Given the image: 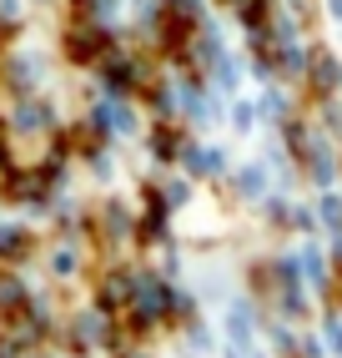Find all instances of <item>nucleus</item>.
Listing matches in <instances>:
<instances>
[{
	"label": "nucleus",
	"instance_id": "nucleus-1",
	"mask_svg": "<svg viewBox=\"0 0 342 358\" xmlns=\"http://www.w3.org/2000/svg\"><path fill=\"white\" fill-rule=\"evenodd\" d=\"M61 51H66L70 66H101V56H111V31L81 15L61 31Z\"/></svg>",
	"mask_w": 342,
	"mask_h": 358
},
{
	"label": "nucleus",
	"instance_id": "nucleus-2",
	"mask_svg": "<svg viewBox=\"0 0 342 358\" xmlns=\"http://www.w3.org/2000/svg\"><path fill=\"white\" fill-rule=\"evenodd\" d=\"M56 127H61V116H56V106L45 101V96H26V101H15L10 122H6V131H10V136H56Z\"/></svg>",
	"mask_w": 342,
	"mask_h": 358
},
{
	"label": "nucleus",
	"instance_id": "nucleus-3",
	"mask_svg": "<svg viewBox=\"0 0 342 358\" xmlns=\"http://www.w3.org/2000/svg\"><path fill=\"white\" fill-rule=\"evenodd\" d=\"M131 288H136V273H126V268L96 273V303H91V308H101L106 318H121V313L131 308Z\"/></svg>",
	"mask_w": 342,
	"mask_h": 358
},
{
	"label": "nucleus",
	"instance_id": "nucleus-4",
	"mask_svg": "<svg viewBox=\"0 0 342 358\" xmlns=\"http://www.w3.org/2000/svg\"><path fill=\"white\" fill-rule=\"evenodd\" d=\"M36 257V232L26 222H0V268H26Z\"/></svg>",
	"mask_w": 342,
	"mask_h": 358
},
{
	"label": "nucleus",
	"instance_id": "nucleus-5",
	"mask_svg": "<svg viewBox=\"0 0 342 358\" xmlns=\"http://www.w3.org/2000/svg\"><path fill=\"white\" fill-rule=\"evenodd\" d=\"M86 122H91L96 131H101V136L111 141V136H131V131H136V111H131L126 101L106 96V101H96V111L86 116Z\"/></svg>",
	"mask_w": 342,
	"mask_h": 358
},
{
	"label": "nucleus",
	"instance_id": "nucleus-6",
	"mask_svg": "<svg viewBox=\"0 0 342 358\" xmlns=\"http://www.w3.org/2000/svg\"><path fill=\"white\" fill-rule=\"evenodd\" d=\"M40 76H45V66H40V56H36V51H15V56H6V81H10V91H15L20 101L36 96Z\"/></svg>",
	"mask_w": 342,
	"mask_h": 358
},
{
	"label": "nucleus",
	"instance_id": "nucleus-7",
	"mask_svg": "<svg viewBox=\"0 0 342 358\" xmlns=\"http://www.w3.org/2000/svg\"><path fill=\"white\" fill-rule=\"evenodd\" d=\"M81 268H86V257H81V248L70 243V237L61 248H51V278H76Z\"/></svg>",
	"mask_w": 342,
	"mask_h": 358
},
{
	"label": "nucleus",
	"instance_id": "nucleus-8",
	"mask_svg": "<svg viewBox=\"0 0 342 358\" xmlns=\"http://www.w3.org/2000/svg\"><path fill=\"white\" fill-rule=\"evenodd\" d=\"M181 152V141H177V131H171L166 122H156L151 127V157H161V162H171V157H177Z\"/></svg>",
	"mask_w": 342,
	"mask_h": 358
},
{
	"label": "nucleus",
	"instance_id": "nucleus-9",
	"mask_svg": "<svg viewBox=\"0 0 342 358\" xmlns=\"http://www.w3.org/2000/svg\"><path fill=\"white\" fill-rule=\"evenodd\" d=\"M161 202H166V212H171V207H186V202H191V182H181V177L166 182V197H161Z\"/></svg>",
	"mask_w": 342,
	"mask_h": 358
}]
</instances>
